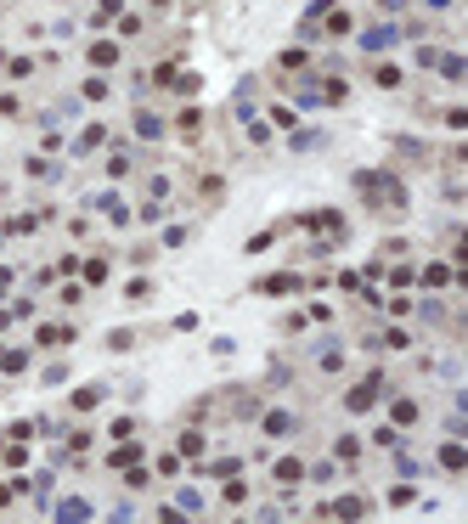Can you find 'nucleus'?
Segmentation results:
<instances>
[{
  "mask_svg": "<svg viewBox=\"0 0 468 524\" xmlns=\"http://www.w3.org/2000/svg\"><path fill=\"white\" fill-rule=\"evenodd\" d=\"M356 192L378 209H406V186H400V175H390V169H356Z\"/></svg>",
  "mask_w": 468,
  "mask_h": 524,
  "instance_id": "obj_1",
  "label": "nucleus"
},
{
  "mask_svg": "<svg viewBox=\"0 0 468 524\" xmlns=\"http://www.w3.org/2000/svg\"><path fill=\"white\" fill-rule=\"evenodd\" d=\"M384 389H390V378L373 367V373H367L361 383H356V389H350V395H344V412H373V400H378Z\"/></svg>",
  "mask_w": 468,
  "mask_h": 524,
  "instance_id": "obj_2",
  "label": "nucleus"
},
{
  "mask_svg": "<svg viewBox=\"0 0 468 524\" xmlns=\"http://www.w3.org/2000/svg\"><path fill=\"white\" fill-rule=\"evenodd\" d=\"M260 429H265L271 440H294V434H299V417H294L288 406H271V412L260 417Z\"/></svg>",
  "mask_w": 468,
  "mask_h": 524,
  "instance_id": "obj_3",
  "label": "nucleus"
},
{
  "mask_svg": "<svg viewBox=\"0 0 468 524\" xmlns=\"http://www.w3.org/2000/svg\"><path fill=\"white\" fill-rule=\"evenodd\" d=\"M395 40H400V28H390V23H373V28H361V51H390Z\"/></svg>",
  "mask_w": 468,
  "mask_h": 524,
  "instance_id": "obj_4",
  "label": "nucleus"
},
{
  "mask_svg": "<svg viewBox=\"0 0 468 524\" xmlns=\"http://www.w3.org/2000/svg\"><path fill=\"white\" fill-rule=\"evenodd\" d=\"M418 282H423L429 294H435V288H452V282H457V265H446V260H435V265H423V271H418Z\"/></svg>",
  "mask_w": 468,
  "mask_h": 524,
  "instance_id": "obj_5",
  "label": "nucleus"
},
{
  "mask_svg": "<svg viewBox=\"0 0 468 524\" xmlns=\"http://www.w3.org/2000/svg\"><path fill=\"white\" fill-rule=\"evenodd\" d=\"M299 225H316V231H333V242L344 237V215H339V209H311V215H299Z\"/></svg>",
  "mask_w": 468,
  "mask_h": 524,
  "instance_id": "obj_6",
  "label": "nucleus"
},
{
  "mask_svg": "<svg viewBox=\"0 0 468 524\" xmlns=\"http://www.w3.org/2000/svg\"><path fill=\"white\" fill-rule=\"evenodd\" d=\"M46 508H51V519H90L96 513L85 496H63V502H46Z\"/></svg>",
  "mask_w": 468,
  "mask_h": 524,
  "instance_id": "obj_7",
  "label": "nucleus"
},
{
  "mask_svg": "<svg viewBox=\"0 0 468 524\" xmlns=\"http://www.w3.org/2000/svg\"><path fill=\"white\" fill-rule=\"evenodd\" d=\"M107 141H113V136H107L102 124H85V130H79V141H74V152H79V158H90V152H102Z\"/></svg>",
  "mask_w": 468,
  "mask_h": 524,
  "instance_id": "obj_8",
  "label": "nucleus"
},
{
  "mask_svg": "<svg viewBox=\"0 0 468 524\" xmlns=\"http://www.w3.org/2000/svg\"><path fill=\"white\" fill-rule=\"evenodd\" d=\"M85 57H90V68H119V57H124V51H119V40H96Z\"/></svg>",
  "mask_w": 468,
  "mask_h": 524,
  "instance_id": "obj_9",
  "label": "nucleus"
},
{
  "mask_svg": "<svg viewBox=\"0 0 468 524\" xmlns=\"http://www.w3.org/2000/svg\"><path fill=\"white\" fill-rule=\"evenodd\" d=\"M418 417H423V406H418V400H406V395L390 400V423H395V429H412Z\"/></svg>",
  "mask_w": 468,
  "mask_h": 524,
  "instance_id": "obj_10",
  "label": "nucleus"
},
{
  "mask_svg": "<svg viewBox=\"0 0 468 524\" xmlns=\"http://www.w3.org/2000/svg\"><path fill=\"white\" fill-rule=\"evenodd\" d=\"M46 220H51L46 209H40V215H11V220H6V237H34Z\"/></svg>",
  "mask_w": 468,
  "mask_h": 524,
  "instance_id": "obj_11",
  "label": "nucleus"
},
{
  "mask_svg": "<svg viewBox=\"0 0 468 524\" xmlns=\"http://www.w3.org/2000/svg\"><path fill=\"white\" fill-rule=\"evenodd\" d=\"M435 456H440V468H446V474H463V468H468V451H463V440H446V446L435 451Z\"/></svg>",
  "mask_w": 468,
  "mask_h": 524,
  "instance_id": "obj_12",
  "label": "nucleus"
},
{
  "mask_svg": "<svg viewBox=\"0 0 468 524\" xmlns=\"http://www.w3.org/2000/svg\"><path fill=\"white\" fill-rule=\"evenodd\" d=\"M136 136H142V141H164V119L147 113V107H136Z\"/></svg>",
  "mask_w": 468,
  "mask_h": 524,
  "instance_id": "obj_13",
  "label": "nucleus"
},
{
  "mask_svg": "<svg viewBox=\"0 0 468 524\" xmlns=\"http://www.w3.org/2000/svg\"><path fill=\"white\" fill-rule=\"evenodd\" d=\"M316 367H321V373H344V350H339L333 338H327V344H316Z\"/></svg>",
  "mask_w": 468,
  "mask_h": 524,
  "instance_id": "obj_14",
  "label": "nucleus"
},
{
  "mask_svg": "<svg viewBox=\"0 0 468 524\" xmlns=\"http://www.w3.org/2000/svg\"><path fill=\"white\" fill-rule=\"evenodd\" d=\"M271 474H277V485H299V479H305V462H299V456H277Z\"/></svg>",
  "mask_w": 468,
  "mask_h": 524,
  "instance_id": "obj_15",
  "label": "nucleus"
},
{
  "mask_svg": "<svg viewBox=\"0 0 468 524\" xmlns=\"http://www.w3.org/2000/svg\"><path fill=\"white\" fill-rule=\"evenodd\" d=\"M361 513H367L361 496H339V502H327V519H361Z\"/></svg>",
  "mask_w": 468,
  "mask_h": 524,
  "instance_id": "obj_16",
  "label": "nucleus"
},
{
  "mask_svg": "<svg viewBox=\"0 0 468 524\" xmlns=\"http://www.w3.org/2000/svg\"><path fill=\"white\" fill-rule=\"evenodd\" d=\"M333 456H339L344 468H356V462H361V440H356V434H339V440H333Z\"/></svg>",
  "mask_w": 468,
  "mask_h": 524,
  "instance_id": "obj_17",
  "label": "nucleus"
},
{
  "mask_svg": "<svg viewBox=\"0 0 468 524\" xmlns=\"http://www.w3.org/2000/svg\"><path fill=\"white\" fill-rule=\"evenodd\" d=\"M435 68H440V74H446L452 85H457V79L468 74V57H463V51H440V63H435Z\"/></svg>",
  "mask_w": 468,
  "mask_h": 524,
  "instance_id": "obj_18",
  "label": "nucleus"
},
{
  "mask_svg": "<svg viewBox=\"0 0 468 524\" xmlns=\"http://www.w3.org/2000/svg\"><path fill=\"white\" fill-rule=\"evenodd\" d=\"M299 288H305V277H288V271H282V277H265V282H260V294H299Z\"/></svg>",
  "mask_w": 468,
  "mask_h": 524,
  "instance_id": "obj_19",
  "label": "nucleus"
},
{
  "mask_svg": "<svg viewBox=\"0 0 468 524\" xmlns=\"http://www.w3.org/2000/svg\"><path fill=\"white\" fill-rule=\"evenodd\" d=\"M23 169H28L34 181H63V164H51V158H28Z\"/></svg>",
  "mask_w": 468,
  "mask_h": 524,
  "instance_id": "obj_20",
  "label": "nucleus"
},
{
  "mask_svg": "<svg viewBox=\"0 0 468 524\" xmlns=\"http://www.w3.org/2000/svg\"><path fill=\"white\" fill-rule=\"evenodd\" d=\"M23 367H28V350H0V373L6 378H17Z\"/></svg>",
  "mask_w": 468,
  "mask_h": 524,
  "instance_id": "obj_21",
  "label": "nucleus"
},
{
  "mask_svg": "<svg viewBox=\"0 0 468 524\" xmlns=\"http://www.w3.org/2000/svg\"><path fill=\"white\" fill-rule=\"evenodd\" d=\"M418 321H429V327H446V304H440V299H423V304H418Z\"/></svg>",
  "mask_w": 468,
  "mask_h": 524,
  "instance_id": "obj_22",
  "label": "nucleus"
},
{
  "mask_svg": "<svg viewBox=\"0 0 468 524\" xmlns=\"http://www.w3.org/2000/svg\"><path fill=\"white\" fill-rule=\"evenodd\" d=\"M147 451L142 446H119V451H107V468H130V462H142Z\"/></svg>",
  "mask_w": 468,
  "mask_h": 524,
  "instance_id": "obj_23",
  "label": "nucleus"
},
{
  "mask_svg": "<svg viewBox=\"0 0 468 524\" xmlns=\"http://www.w3.org/2000/svg\"><path fill=\"white\" fill-rule=\"evenodd\" d=\"M79 277H85L90 288H102V282H107V260H85V265H79Z\"/></svg>",
  "mask_w": 468,
  "mask_h": 524,
  "instance_id": "obj_24",
  "label": "nucleus"
},
{
  "mask_svg": "<svg viewBox=\"0 0 468 524\" xmlns=\"http://www.w3.org/2000/svg\"><path fill=\"white\" fill-rule=\"evenodd\" d=\"M395 474H400V479H418V474H423V462H418L412 451H395Z\"/></svg>",
  "mask_w": 468,
  "mask_h": 524,
  "instance_id": "obj_25",
  "label": "nucleus"
},
{
  "mask_svg": "<svg viewBox=\"0 0 468 524\" xmlns=\"http://www.w3.org/2000/svg\"><path fill=\"white\" fill-rule=\"evenodd\" d=\"M119 11H124V0H96V11H90V23L102 28V23H113Z\"/></svg>",
  "mask_w": 468,
  "mask_h": 524,
  "instance_id": "obj_26",
  "label": "nucleus"
},
{
  "mask_svg": "<svg viewBox=\"0 0 468 524\" xmlns=\"http://www.w3.org/2000/svg\"><path fill=\"white\" fill-rule=\"evenodd\" d=\"M181 456H192V462H198V456H203V434H198V429H186V434H181Z\"/></svg>",
  "mask_w": 468,
  "mask_h": 524,
  "instance_id": "obj_27",
  "label": "nucleus"
},
{
  "mask_svg": "<svg viewBox=\"0 0 468 524\" xmlns=\"http://www.w3.org/2000/svg\"><path fill=\"white\" fill-rule=\"evenodd\" d=\"M102 96H107V79L96 74V79H85V85H79V102H102Z\"/></svg>",
  "mask_w": 468,
  "mask_h": 524,
  "instance_id": "obj_28",
  "label": "nucleus"
},
{
  "mask_svg": "<svg viewBox=\"0 0 468 524\" xmlns=\"http://www.w3.org/2000/svg\"><path fill=\"white\" fill-rule=\"evenodd\" d=\"M102 400V383H90V389H74V412H90Z\"/></svg>",
  "mask_w": 468,
  "mask_h": 524,
  "instance_id": "obj_29",
  "label": "nucleus"
},
{
  "mask_svg": "<svg viewBox=\"0 0 468 524\" xmlns=\"http://www.w3.org/2000/svg\"><path fill=\"white\" fill-rule=\"evenodd\" d=\"M321 141H327V136H321V130H299V136H294V141H288V147H294V152H311V147H321Z\"/></svg>",
  "mask_w": 468,
  "mask_h": 524,
  "instance_id": "obj_30",
  "label": "nucleus"
},
{
  "mask_svg": "<svg viewBox=\"0 0 468 524\" xmlns=\"http://www.w3.org/2000/svg\"><path fill=\"white\" fill-rule=\"evenodd\" d=\"M373 79H378L384 90H395V85H400V68H395V63H378V68H373Z\"/></svg>",
  "mask_w": 468,
  "mask_h": 524,
  "instance_id": "obj_31",
  "label": "nucleus"
},
{
  "mask_svg": "<svg viewBox=\"0 0 468 524\" xmlns=\"http://www.w3.org/2000/svg\"><path fill=\"white\" fill-rule=\"evenodd\" d=\"M237 468H243V462H237V456H215V462H209V474H215V479H232Z\"/></svg>",
  "mask_w": 468,
  "mask_h": 524,
  "instance_id": "obj_32",
  "label": "nucleus"
},
{
  "mask_svg": "<svg viewBox=\"0 0 468 524\" xmlns=\"http://www.w3.org/2000/svg\"><path fill=\"white\" fill-rule=\"evenodd\" d=\"M220 502H232V508H243V502H248V485H237V474L226 479V496H220Z\"/></svg>",
  "mask_w": 468,
  "mask_h": 524,
  "instance_id": "obj_33",
  "label": "nucleus"
},
{
  "mask_svg": "<svg viewBox=\"0 0 468 524\" xmlns=\"http://www.w3.org/2000/svg\"><path fill=\"white\" fill-rule=\"evenodd\" d=\"M412 63H418V68H435V63H440V46H418Z\"/></svg>",
  "mask_w": 468,
  "mask_h": 524,
  "instance_id": "obj_34",
  "label": "nucleus"
},
{
  "mask_svg": "<svg viewBox=\"0 0 468 524\" xmlns=\"http://www.w3.org/2000/svg\"><path fill=\"white\" fill-rule=\"evenodd\" d=\"M74 327H40V344H68Z\"/></svg>",
  "mask_w": 468,
  "mask_h": 524,
  "instance_id": "obj_35",
  "label": "nucleus"
},
{
  "mask_svg": "<svg viewBox=\"0 0 468 524\" xmlns=\"http://www.w3.org/2000/svg\"><path fill=\"white\" fill-rule=\"evenodd\" d=\"M175 508H181V513H203V496H198V491H181Z\"/></svg>",
  "mask_w": 468,
  "mask_h": 524,
  "instance_id": "obj_36",
  "label": "nucleus"
},
{
  "mask_svg": "<svg viewBox=\"0 0 468 524\" xmlns=\"http://www.w3.org/2000/svg\"><path fill=\"white\" fill-rule=\"evenodd\" d=\"M412 282H418V271H412V265H395V271H390V288H412Z\"/></svg>",
  "mask_w": 468,
  "mask_h": 524,
  "instance_id": "obj_37",
  "label": "nucleus"
},
{
  "mask_svg": "<svg viewBox=\"0 0 468 524\" xmlns=\"http://www.w3.org/2000/svg\"><path fill=\"white\" fill-rule=\"evenodd\" d=\"M412 502H418V491H412V485H395V491H390V508H412Z\"/></svg>",
  "mask_w": 468,
  "mask_h": 524,
  "instance_id": "obj_38",
  "label": "nucleus"
},
{
  "mask_svg": "<svg viewBox=\"0 0 468 524\" xmlns=\"http://www.w3.org/2000/svg\"><path fill=\"white\" fill-rule=\"evenodd\" d=\"M181 130H186V136H198V130H203V113H198V107H186V113H181Z\"/></svg>",
  "mask_w": 468,
  "mask_h": 524,
  "instance_id": "obj_39",
  "label": "nucleus"
},
{
  "mask_svg": "<svg viewBox=\"0 0 468 524\" xmlns=\"http://www.w3.org/2000/svg\"><path fill=\"white\" fill-rule=\"evenodd\" d=\"M158 474H164V479H175V474H181V451H169V456H158Z\"/></svg>",
  "mask_w": 468,
  "mask_h": 524,
  "instance_id": "obj_40",
  "label": "nucleus"
},
{
  "mask_svg": "<svg viewBox=\"0 0 468 524\" xmlns=\"http://www.w3.org/2000/svg\"><path fill=\"white\" fill-rule=\"evenodd\" d=\"M107 175H130V152H124V147L107 158Z\"/></svg>",
  "mask_w": 468,
  "mask_h": 524,
  "instance_id": "obj_41",
  "label": "nucleus"
},
{
  "mask_svg": "<svg viewBox=\"0 0 468 524\" xmlns=\"http://www.w3.org/2000/svg\"><path fill=\"white\" fill-rule=\"evenodd\" d=\"M6 74H11V79H28V74H34V63H28V57H11V63H6Z\"/></svg>",
  "mask_w": 468,
  "mask_h": 524,
  "instance_id": "obj_42",
  "label": "nucleus"
},
{
  "mask_svg": "<svg viewBox=\"0 0 468 524\" xmlns=\"http://www.w3.org/2000/svg\"><path fill=\"white\" fill-rule=\"evenodd\" d=\"M446 434H452V440H463V434H468V417H463V412H452V417H446Z\"/></svg>",
  "mask_w": 468,
  "mask_h": 524,
  "instance_id": "obj_43",
  "label": "nucleus"
},
{
  "mask_svg": "<svg viewBox=\"0 0 468 524\" xmlns=\"http://www.w3.org/2000/svg\"><path fill=\"white\" fill-rule=\"evenodd\" d=\"M384 344H390V350H406V344H412V333H406V327H390V333H384Z\"/></svg>",
  "mask_w": 468,
  "mask_h": 524,
  "instance_id": "obj_44",
  "label": "nucleus"
},
{
  "mask_svg": "<svg viewBox=\"0 0 468 524\" xmlns=\"http://www.w3.org/2000/svg\"><path fill=\"white\" fill-rule=\"evenodd\" d=\"M282 68H305V46H288L282 51Z\"/></svg>",
  "mask_w": 468,
  "mask_h": 524,
  "instance_id": "obj_45",
  "label": "nucleus"
},
{
  "mask_svg": "<svg viewBox=\"0 0 468 524\" xmlns=\"http://www.w3.org/2000/svg\"><path fill=\"white\" fill-rule=\"evenodd\" d=\"M186 242V225H164V248H181Z\"/></svg>",
  "mask_w": 468,
  "mask_h": 524,
  "instance_id": "obj_46",
  "label": "nucleus"
},
{
  "mask_svg": "<svg viewBox=\"0 0 468 524\" xmlns=\"http://www.w3.org/2000/svg\"><path fill=\"white\" fill-rule=\"evenodd\" d=\"M107 344H113V350H130V344H136V333H130V327H119V333H107Z\"/></svg>",
  "mask_w": 468,
  "mask_h": 524,
  "instance_id": "obj_47",
  "label": "nucleus"
},
{
  "mask_svg": "<svg viewBox=\"0 0 468 524\" xmlns=\"http://www.w3.org/2000/svg\"><path fill=\"white\" fill-rule=\"evenodd\" d=\"M11 282H17V271H11V265H0V299L11 294Z\"/></svg>",
  "mask_w": 468,
  "mask_h": 524,
  "instance_id": "obj_48",
  "label": "nucleus"
},
{
  "mask_svg": "<svg viewBox=\"0 0 468 524\" xmlns=\"http://www.w3.org/2000/svg\"><path fill=\"white\" fill-rule=\"evenodd\" d=\"M423 11H452V0H423Z\"/></svg>",
  "mask_w": 468,
  "mask_h": 524,
  "instance_id": "obj_49",
  "label": "nucleus"
}]
</instances>
